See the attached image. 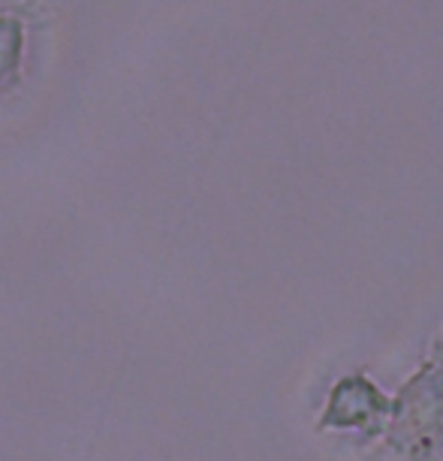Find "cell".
Here are the masks:
<instances>
[{"mask_svg": "<svg viewBox=\"0 0 443 461\" xmlns=\"http://www.w3.org/2000/svg\"><path fill=\"white\" fill-rule=\"evenodd\" d=\"M49 0H10L0 6V91H10L19 82V69L28 49V22L46 13Z\"/></svg>", "mask_w": 443, "mask_h": 461, "instance_id": "1", "label": "cell"}]
</instances>
